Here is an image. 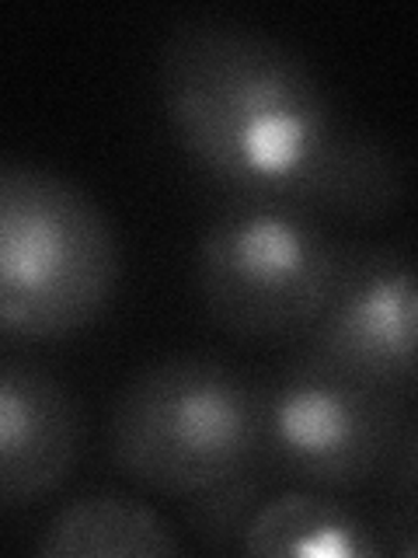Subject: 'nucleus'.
Listing matches in <instances>:
<instances>
[{
  "label": "nucleus",
  "instance_id": "nucleus-11",
  "mask_svg": "<svg viewBox=\"0 0 418 558\" xmlns=\"http://www.w3.org/2000/svg\"><path fill=\"white\" fill-rule=\"evenodd\" d=\"M266 471H269V464L261 461L251 471H244V475L185 499V517H188L192 531L199 534V541L206 548H217V551L237 548L241 551L248 520L255 517L258 502H261Z\"/></svg>",
  "mask_w": 418,
  "mask_h": 558
},
{
  "label": "nucleus",
  "instance_id": "nucleus-4",
  "mask_svg": "<svg viewBox=\"0 0 418 558\" xmlns=\"http://www.w3.org/2000/svg\"><path fill=\"white\" fill-rule=\"evenodd\" d=\"M339 248L331 227L304 206L231 196L196 248L202 311L244 345H300L324 307Z\"/></svg>",
  "mask_w": 418,
  "mask_h": 558
},
{
  "label": "nucleus",
  "instance_id": "nucleus-7",
  "mask_svg": "<svg viewBox=\"0 0 418 558\" xmlns=\"http://www.w3.org/2000/svg\"><path fill=\"white\" fill-rule=\"evenodd\" d=\"M81 436L74 395L39 366L8 360L0 371V499L8 510L66 482Z\"/></svg>",
  "mask_w": 418,
  "mask_h": 558
},
{
  "label": "nucleus",
  "instance_id": "nucleus-3",
  "mask_svg": "<svg viewBox=\"0 0 418 558\" xmlns=\"http://www.w3.org/2000/svg\"><path fill=\"white\" fill-rule=\"evenodd\" d=\"M119 287V241L81 185L35 165L0 168V328L57 342L87 328Z\"/></svg>",
  "mask_w": 418,
  "mask_h": 558
},
{
  "label": "nucleus",
  "instance_id": "nucleus-8",
  "mask_svg": "<svg viewBox=\"0 0 418 558\" xmlns=\"http://www.w3.org/2000/svg\"><path fill=\"white\" fill-rule=\"evenodd\" d=\"M241 551L258 558H377L383 541L377 520L321 488H286L258 502Z\"/></svg>",
  "mask_w": 418,
  "mask_h": 558
},
{
  "label": "nucleus",
  "instance_id": "nucleus-2",
  "mask_svg": "<svg viewBox=\"0 0 418 558\" xmlns=\"http://www.w3.org/2000/svg\"><path fill=\"white\" fill-rule=\"evenodd\" d=\"M109 453L130 482L192 499L261 464V388L209 353L147 363L119 391Z\"/></svg>",
  "mask_w": 418,
  "mask_h": 558
},
{
  "label": "nucleus",
  "instance_id": "nucleus-9",
  "mask_svg": "<svg viewBox=\"0 0 418 558\" xmlns=\"http://www.w3.org/2000/svg\"><path fill=\"white\" fill-rule=\"evenodd\" d=\"M35 551L49 558H164L182 555V541L144 502L87 496L49 517Z\"/></svg>",
  "mask_w": 418,
  "mask_h": 558
},
{
  "label": "nucleus",
  "instance_id": "nucleus-12",
  "mask_svg": "<svg viewBox=\"0 0 418 558\" xmlns=\"http://www.w3.org/2000/svg\"><path fill=\"white\" fill-rule=\"evenodd\" d=\"M377 531L383 541V555L418 558V436L405 440L388 468Z\"/></svg>",
  "mask_w": 418,
  "mask_h": 558
},
{
  "label": "nucleus",
  "instance_id": "nucleus-10",
  "mask_svg": "<svg viewBox=\"0 0 418 558\" xmlns=\"http://www.w3.org/2000/svg\"><path fill=\"white\" fill-rule=\"evenodd\" d=\"M401 196L405 165L383 140L353 126L307 209L324 223H377L394 214Z\"/></svg>",
  "mask_w": 418,
  "mask_h": 558
},
{
  "label": "nucleus",
  "instance_id": "nucleus-1",
  "mask_svg": "<svg viewBox=\"0 0 418 558\" xmlns=\"http://www.w3.org/2000/svg\"><path fill=\"white\" fill-rule=\"evenodd\" d=\"M157 92L188 161L231 196L307 209L353 130L300 52L220 14L168 32Z\"/></svg>",
  "mask_w": 418,
  "mask_h": 558
},
{
  "label": "nucleus",
  "instance_id": "nucleus-6",
  "mask_svg": "<svg viewBox=\"0 0 418 558\" xmlns=\"http://www.w3.org/2000/svg\"><path fill=\"white\" fill-rule=\"evenodd\" d=\"M296 349L408 395L418 380V269L388 244L342 241L324 307Z\"/></svg>",
  "mask_w": 418,
  "mask_h": 558
},
{
  "label": "nucleus",
  "instance_id": "nucleus-5",
  "mask_svg": "<svg viewBox=\"0 0 418 558\" xmlns=\"http://www.w3.org/2000/svg\"><path fill=\"white\" fill-rule=\"evenodd\" d=\"M405 433V395L348 377L304 349L261 388V458L304 488L353 493L388 475Z\"/></svg>",
  "mask_w": 418,
  "mask_h": 558
}]
</instances>
